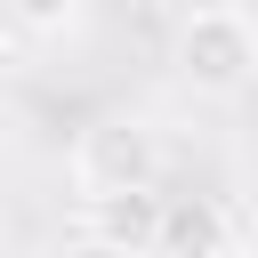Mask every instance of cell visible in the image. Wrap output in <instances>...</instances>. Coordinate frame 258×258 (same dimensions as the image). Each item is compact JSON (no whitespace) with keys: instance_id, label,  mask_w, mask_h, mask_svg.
I'll list each match as a JSON object with an SVG mask.
<instances>
[{"instance_id":"obj_1","label":"cell","mask_w":258,"mask_h":258,"mask_svg":"<svg viewBox=\"0 0 258 258\" xmlns=\"http://www.w3.org/2000/svg\"><path fill=\"white\" fill-rule=\"evenodd\" d=\"M177 81L194 97H250L258 89V16L210 0L177 24Z\"/></svg>"},{"instance_id":"obj_2","label":"cell","mask_w":258,"mask_h":258,"mask_svg":"<svg viewBox=\"0 0 258 258\" xmlns=\"http://www.w3.org/2000/svg\"><path fill=\"white\" fill-rule=\"evenodd\" d=\"M73 185L81 194H113V185H161V129L145 113H97L73 137Z\"/></svg>"},{"instance_id":"obj_3","label":"cell","mask_w":258,"mask_h":258,"mask_svg":"<svg viewBox=\"0 0 258 258\" xmlns=\"http://www.w3.org/2000/svg\"><path fill=\"white\" fill-rule=\"evenodd\" d=\"M81 234L105 258H153L161 234V185H113V194H81Z\"/></svg>"},{"instance_id":"obj_4","label":"cell","mask_w":258,"mask_h":258,"mask_svg":"<svg viewBox=\"0 0 258 258\" xmlns=\"http://www.w3.org/2000/svg\"><path fill=\"white\" fill-rule=\"evenodd\" d=\"M218 250H234V218H226V202H210V194H161L153 258H218Z\"/></svg>"},{"instance_id":"obj_5","label":"cell","mask_w":258,"mask_h":258,"mask_svg":"<svg viewBox=\"0 0 258 258\" xmlns=\"http://www.w3.org/2000/svg\"><path fill=\"white\" fill-rule=\"evenodd\" d=\"M81 8L89 0H0V24L8 32H32V40H56V32L81 24Z\"/></svg>"},{"instance_id":"obj_6","label":"cell","mask_w":258,"mask_h":258,"mask_svg":"<svg viewBox=\"0 0 258 258\" xmlns=\"http://www.w3.org/2000/svg\"><path fill=\"white\" fill-rule=\"evenodd\" d=\"M218 258H258V250H242V242H234V250H218Z\"/></svg>"},{"instance_id":"obj_7","label":"cell","mask_w":258,"mask_h":258,"mask_svg":"<svg viewBox=\"0 0 258 258\" xmlns=\"http://www.w3.org/2000/svg\"><path fill=\"white\" fill-rule=\"evenodd\" d=\"M0 258H40V250H0Z\"/></svg>"}]
</instances>
